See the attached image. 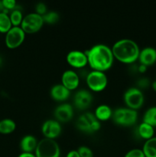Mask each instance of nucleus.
I'll return each mask as SVG.
<instances>
[{
	"mask_svg": "<svg viewBox=\"0 0 156 157\" xmlns=\"http://www.w3.org/2000/svg\"><path fill=\"white\" fill-rule=\"evenodd\" d=\"M86 55L88 64L93 71L104 72L112 67L114 61L112 48L103 44H98L89 49Z\"/></svg>",
	"mask_w": 156,
	"mask_h": 157,
	"instance_id": "f257e3e1",
	"label": "nucleus"
},
{
	"mask_svg": "<svg viewBox=\"0 0 156 157\" xmlns=\"http://www.w3.org/2000/svg\"><path fill=\"white\" fill-rule=\"evenodd\" d=\"M112 52L114 58L120 62L132 64L139 59L140 49L136 41L123 38L113 44Z\"/></svg>",
	"mask_w": 156,
	"mask_h": 157,
	"instance_id": "f03ea898",
	"label": "nucleus"
},
{
	"mask_svg": "<svg viewBox=\"0 0 156 157\" xmlns=\"http://www.w3.org/2000/svg\"><path fill=\"white\" fill-rule=\"evenodd\" d=\"M35 152L36 157H60L61 155L58 143L54 140L45 137L38 141Z\"/></svg>",
	"mask_w": 156,
	"mask_h": 157,
	"instance_id": "7ed1b4c3",
	"label": "nucleus"
},
{
	"mask_svg": "<svg viewBox=\"0 0 156 157\" xmlns=\"http://www.w3.org/2000/svg\"><path fill=\"white\" fill-rule=\"evenodd\" d=\"M113 121L118 125L129 127L136 123L138 120V112L130 108H118L113 113Z\"/></svg>",
	"mask_w": 156,
	"mask_h": 157,
	"instance_id": "20e7f679",
	"label": "nucleus"
},
{
	"mask_svg": "<svg viewBox=\"0 0 156 157\" xmlns=\"http://www.w3.org/2000/svg\"><path fill=\"white\" fill-rule=\"evenodd\" d=\"M76 125L80 131L90 133L98 131L101 127L100 122L96 119L94 113L89 112L83 113L78 117Z\"/></svg>",
	"mask_w": 156,
	"mask_h": 157,
	"instance_id": "39448f33",
	"label": "nucleus"
},
{
	"mask_svg": "<svg viewBox=\"0 0 156 157\" xmlns=\"http://www.w3.org/2000/svg\"><path fill=\"white\" fill-rule=\"evenodd\" d=\"M44 22L42 15L36 12H32L28 14L23 18L21 28L25 33L33 34L38 32L41 29Z\"/></svg>",
	"mask_w": 156,
	"mask_h": 157,
	"instance_id": "423d86ee",
	"label": "nucleus"
},
{
	"mask_svg": "<svg viewBox=\"0 0 156 157\" xmlns=\"http://www.w3.org/2000/svg\"><path fill=\"white\" fill-rule=\"evenodd\" d=\"M87 84L89 88L93 91H102L108 84L106 75L102 71H92L87 76Z\"/></svg>",
	"mask_w": 156,
	"mask_h": 157,
	"instance_id": "0eeeda50",
	"label": "nucleus"
},
{
	"mask_svg": "<svg viewBox=\"0 0 156 157\" xmlns=\"http://www.w3.org/2000/svg\"><path fill=\"white\" fill-rule=\"evenodd\" d=\"M144 101L143 93L137 87H130L124 94V101L128 108L136 110L143 105Z\"/></svg>",
	"mask_w": 156,
	"mask_h": 157,
	"instance_id": "6e6552de",
	"label": "nucleus"
},
{
	"mask_svg": "<svg viewBox=\"0 0 156 157\" xmlns=\"http://www.w3.org/2000/svg\"><path fill=\"white\" fill-rule=\"evenodd\" d=\"M25 38V32L21 26H12L6 35V44L9 48H15L21 45Z\"/></svg>",
	"mask_w": 156,
	"mask_h": 157,
	"instance_id": "1a4fd4ad",
	"label": "nucleus"
},
{
	"mask_svg": "<svg viewBox=\"0 0 156 157\" xmlns=\"http://www.w3.org/2000/svg\"><path fill=\"white\" fill-rule=\"evenodd\" d=\"M41 131L44 137L54 140L61 133V125L56 120H47L43 123Z\"/></svg>",
	"mask_w": 156,
	"mask_h": 157,
	"instance_id": "9d476101",
	"label": "nucleus"
},
{
	"mask_svg": "<svg viewBox=\"0 0 156 157\" xmlns=\"http://www.w3.org/2000/svg\"><path fill=\"white\" fill-rule=\"evenodd\" d=\"M93 101V95L89 90H80L75 94L73 103L76 108L85 110L89 107Z\"/></svg>",
	"mask_w": 156,
	"mask_h": 157,
	"instance_id": "9b49d317",
	"label": "nucleus"
},
{
	"mask_svg": "<svg viewBox=\"0 0 156 157\" xmlns=\"http://www.w3.org/2000/svg\"><path fill=\"white\" fill-rule=\"evenodd\" d=\"M67 61L73 67H84L88 63L86 53L78 50H73L67 55Z\"/></svg>",
	"mask_w": 156,
	"mask_h": 157,
	"instance_id": "f8f14e48",
	"label": "nucleus"
},
{
	"mask_svg": "<svg viewBox=\"0 0 156 157\" xmlns=\"http://www.w3.org/2000/svg\"><path fill=\"white\" fill-rule=\"evenodd\" d=\"M54 116L58 122H68L73 116V109L70 104H62L54 110Z\"/></svg>",
	"mask_w": 156,
	"mask_h": 157,
	"instance_id": "ddd939ff",
	"label": "nucleus"
},
{
	"mask_svg": "<svg viewBox=\"0 0 156 157\" xmlns=\"http://www.w3.org/2000/svg\"><path fill=\"white\" fill-rule=\"evenodd\" d=\"M61 84L69 90L77 88L80 84V78L77 74L72 70H67L63 73L61 77Z\"/></svg>",
	"mask_w": 156,
	"mask_h": 157,
	"instance_id": "4468645a",
	"label": "nucleus"
},
{
	"mask_svg": "<svg viewBox=\"0 0 156 157\" xmlns=\"http://www.w3.org/2000/svg\"><path fill=\"white\" fill-rule=\"evenodd\" d=\"M139 60L141 64L145 66L152 65L156 62V49L152 47H146L140 50Z\"/></svg>",
	"mask_w": 156,
	"mask_h": 157,
	"instance_id": "2eb2a0df",
	"label": "nucleus"
},
{
	"mask_svg": "<svg viewBox=\"0 0 156 157\" xmlns=\"http://www.w3.org/2000/svg\"><path fill=\"white\" fill-rule=\"evenodd\" d=\"M50 96L54 100L58 101H64L69 98L70 90L64 87L62 84H54L50 89Z\"/></svg>",
	"mask_w": 156,
	"mask_h": 157,
	"instance_id": "dca6fc26",
	"label": "nucleus"
},
{
	"mask_svg": "<svg viewBox=\"0 0 156 157\" xmlns=\"http://www.w3.org/2000/svg\"><path fill=\"white\" fill-rule=\"evenodd\" d=\"M38 141L32 135H26L23 136L20 142V148L22 153H32L36 150Z\"/></svg>",
	"mask_w": 156,
	"mask_h": 157,
	"instance_id": "f3484780",
	"label": "nucleus"
},
{
	"mask_svg": "<svg viewBox=\"0 0 156 157\" xmlns=\"http://www.w3.org/2000/svg\"><path fill=\"white\" fill-rule=\"evenodd\" d=\"M94 115L99 121H105L112 117L113 111L106 104H100L95 110Z\"/></svg>",
	"mask_w": 156,
	"mask_h": 157,
	"instance_id": "a211bd4d",
	"label": "nucleus"
},
{
	"mask_svg": "<svg viewBox=\"0 0 156 157\" xmlns=\"http://www.w3.org/2000/svg\"><path fill=\"white\" fill-rule=\"evenodd\" d=\"M142 150L145 157H156V136L147 140Z\"/></svg>",
	"mask_w": 156,
	"mask_h": 157,
	"instance_id": "6ab92c4d",
	"label": "nucleus"
},
{
	"mask_svg": "<svg viewBox=\"0 0 156 157\" xmlns=\"http://www.w3.org/2000/svg\"><path fill=\"white\" fill-rule=\"evenodd\" d=\"M138 132H139V136L145 140H149L154 136V129L152 126L146 124V123L142 122L140 124L138 128Z\"/></svg>",
	"mask_w": 156,
	"mask_h": 157,
	"instance_id": "aec40b11",
	"label": "nucleus"
},
{
	"mask_svg": "<svg viewBox=\"0 0 156 157\" xmlns=\"http://www.w3.org/2000/svg\"><path fill=\"white\" fill-rule=\"evenodd\" d=\"M16 128V124L12 119L6 118L0 121V133L9 134L12 133Z\"/></svg>",
	"mask_w": 156,
	"mask_h": 157,
	"instance_id": "412c9836",
	"label": "nucleus"
},
{
	"mask_svg": "<svg viewBox=\"0 0 156 157\" xmlns=\"http://www.w3.org/2000/svg\"><path fill=\"white\" fill-rule=\"evenodd\" d=\"M12 27V24L9 15L3 12H0V32L6 34Z\"/></svg>",
	"mask_w": 156,
	"mask_h": 157,
	"instance_id": "4be33fe9",
	"label": "nucleus"
},
{
	"mask_svg": "<svg viewBox=\"0 0 156 157\" xmlns=\"http://www.w3.org/2000/svg\"><path fill=\"white\" fill-rule=\"evenodd\" d=\"M143 122L156 127V107H151L147 109L143 116Z\"/></svg>",
	"mask_w": 156,
	"mask_h": 157,
	"instance_id": "5701e85b",
	"label": "nucleus"
},
{
	"mask_svg": "<svg viewBox=\"0 0 156 157\" xmlns=\"http://www.w3.org/2000/svg\"><path fill=\"white\" fill-rule=\"evenodd\" d=\"M9 17H10L11 22L13 26H19L21 24V21L24 18L22 12L18 9H15V10L12 11Z\"/></svg>",
	"mask_w": 156,
	"mask_h": 157,
	"instance_id": "b1692460",
	"label": "nucleus"
},
{
	"mask_svg": "<svg viewBox=\"0 0 156 157\" xmlns=\"http://www.w3.org/2000/svg\"><path fill=\"white\" fill-rule=\"evenodd\" d=\"M44 22L48 24H54L59 20V14L56 12H48L43 15Z\"/></svg>",
	"mask_w": 156,
	"mask_h": 157,
	"instance_id": "393cba45",
	"label": "nucleus"
},
{
	"mask_svg": "<svg viewBox=\"0 0 156 157\" xmlns=\"http://www.w3.org/2000/svg\"><path fill=\"white\" fill-rule=\"evenodd\" d=\"M77 152L80 157H93V151L87 146H80L77 149Z\"/></svg>",
	"mask_w": 156,
	"mask_h": 157,
	"instance_id": "a878e982",
	"label": "nucleus"
},
{
	"mask_svg": "<svg viewBox=\"0 0 156 157\" xmlns=\"http://www.w3.org/2000/svg\"><path fill=\"white\" fill-rule=\"evenodd\" d=\"M124 157H145V156L141 149H132L127 152Z\"/></svg>",
	"mask_w": 156,
	"mask_h": 157,
	"instance_id": "bb28decb",
	"label": "nucleus"
},
{
	"mask_svg": "<svg viewBox=\"0 0 156 157\" xmlns=\"http://www.w3.org/2000/svg\"><path fill=\"white\" fill-rule=\"evenodd\" d=\"M2 2L4 9H6V10L14 9L16 6V2L15 0H2Z\"/></svg>",
	"mask_w": 156,
	"mask_h": 157,
	"instance_id": "cd10ccee",
	"label": "nucleus"
},
{
	"mask_svg": "<svg viewBox=\"0 0 156 157\" xmlns=\"http://www.w3.org/2000/svg\"><path fill=\"white\" fill-rule=\"evenodd\" d=\"M35 10H36V13L39 14L42 16L47 13V7L43 2L38 3L36 5V7H35Z\"/></svg>",
	"mask_w": 156,
	"mask_h": 157,
	"instance_id": "c85d7f7f",
	"label": "nucleus"
},
{
	"mask_svg": "<svg viewBox=\"0 0 156 157\" xmlns=\"http://www.w3.org/2000/svg\"><path fill=\"white\" fill-rule=\"evenodd\" d=\"M66 157H80V156L77 150H70V152H68V153H67Z\"/></svg>",
	"mask_w": 156,
	"mask_h": 157,
	"instance_id": "c756f323",
	"label": "nucleus"
},
{
	"mask_svg": "<svg viewBox=\"0 0 156 157\" xmlns=\"http://www.w3.org/2000/svg\"><path fill=\"white\" fill-rule=\"evenodd\" d=\"M148 81H147V79H145V78H142V79H140L139 81V82H138V84H139L140 87H145V85H148Z\"/></svg>",
	"mask_w": 156,
	"mask_h": 157,
	"instance_id": "7c9ffc66",
	"label": "nucleus"
},
{
	"mask_svg": "<svg viewBox=\"0 0 156 157\" xmlns=\"http://www.w3.org/2000/svg\"><path fill=\"white\" fill-rule=\"evenodd\" d=\"M18 157H36L34 153H21Z\"/></svg>",
	"mask_w": 156,
	"mask_h": 157,
	"instance_id": "2f4dec72",
	"label": "nucleus"
},
{
	"mask_svg": "<svg viewBox=\"0 0 156 157\" xmlns=\"http://www.w3.org/2000/svg\"><path fill=\"white\" fill-rule=\"evenodd\" d=\"M147 66L144 65V64H140V66L139 67V71L141 73H144V72L146 71Z\"/></svg>",
	"mask_w": 156,
	"mask_h": 157,
	"instance_id": "473e14b6",
	"label": "nucleus"
},
{
	"mask_svg": "<svg viewBox=\"0 0 156 157\" xmlns=\"http://www.w3.org/2000/svg\"><path fill=\"white\" fill-rule=\"evenodd\" d=\"M151 86H152L153 90H154V91L156 92V81H153V83H152V84H151Z\"/></svg>",
	"mask_w": 156,
	"mask_h": 157,
	"instance_id": "72a5a7b5",
	"label": "nucleus"
},
{
	"mask_svg": "<svg viewBox=\"0 0 156 157\" xmlns=\"http://www.w3.org/2000/svg\"><path fill=\"white\" fill-rule=\"evenodd\" d=\"M3 9H4V7L2 6V1H0V11L3 10Z\"/></svg>",
	"mask_w": 156,
	"mask_h": 157,
	"instance_id": "f704fd0d",
	"label": "nucleus"
},
{
	"mask_svg": "<svg viewBox=\"0 0 156 157\" xmlns=\"http://www.w3.org/2000/svg\"><path fill=\"white\" fill-rule=\"evenodd\" d=\"M0 62H1V61H0Z\"/></svg>",
	"mask_w": 156,
	"mask_h": 157,
	"instance_id": "c9c22d12",
	"label": "nucleus"
}]
</instances>
